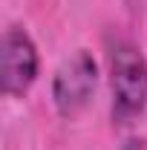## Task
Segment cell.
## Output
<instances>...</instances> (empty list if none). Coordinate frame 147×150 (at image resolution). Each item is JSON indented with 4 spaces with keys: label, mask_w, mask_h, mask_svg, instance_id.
<instances>
[{
    "label": "cell",
    "mask_w": 147,
    "mask_h": 150,
    "mask_svg": "<svg viewBox=\"0 0 147 150\" xmlns=\"http://www.w3.org/2000/svg\"><path fill=\"white\" fill-rule=\"evenodd\" d=\"M40 72V55L32 35L23 26H6L0 38V93L6 98H23Z\"/></svg>",
    "instance_id": "3957f363"
},
{
    "label": "cell",
    "mask_w": 147,
    "mask_h": 150,
    "mask_svg": "<svg viewBox=\"0 0 147 150\" xmlns=\"http://www.w3.org/2000/svg\"><path fill=\"white\" fill-rule=\"evenodd\" d=\"M98 87V61L92 52L78 49L52 75V104L61 118L72 121L90 107Z\"/></svg>",
    "instance_id": "7a4b0ae2"
},
{
    "label": "cell",
    "mask_w": 147,
    "mask_h": 150,
    "mask_svg": "<svg viewBox=\"0 0 147 150\" xmlns=\"http://www.w3.org/2000/svg\"><path fill=\"white\" fill-rule=\"evenodd\" d=\"M121 150H147V139H127Z\"/></svg>",
    "instance_id": "277c9868"
},
{
    "label": "cell",
    "mask_w": 147,
    "mask_h": 150,
    "mask_svg": "<svg viewBox=\"0 0 147 150\" xmlns=\"http://www.w3.org/2000/svg\"><path fill=\"white\" fill-rule=\"evenodd\" d=\"M104 58L112 93V124H133L147 110V58L121 32L104 35Z\"/></svg>",
    "instance_id": "6da1fadb"
}]
</instances>
